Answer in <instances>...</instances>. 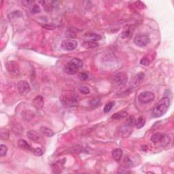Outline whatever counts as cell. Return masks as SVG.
<instances>
[{
  "label": "cell",
  "instance_id": "f1b7e54d",
  "mask_svg": "<svg viewBox=\"0 0 174 174\" xmlns=\"http://www.w3.org/2000/svg\"><path fill=\"white\" fill-rule=\"evenodd\" d=\"M41 11V9L39 8V6L38 5H32V8H31V13L33 14H37V13H39Z\"/></svg>",
  "mask_w": 174,
  "mask_h": 174
},
{
  "label": "cell",
  "instance_id": "9a60e30c",
  "mask_svg": "<svg viewBox=\"0 0 174 174\" xmlns=\"http://www.w3.org/2000/svg\"><path fill=\"white\" fill-rule=\"evenodd\" d=\"M122 150L120 149V148H117V149H115L112 152V157L116 161L118 162V161H120L121 158L122 157Z\"/></svg>",
  "mask_w": 174,
  "mask_h": 174
},
{
  "label": "cell",
  "instance_id": "7402d4cb",
  "mask_svg": "<svg viewBox=\"0 0 174 174\" xmlns=\"http://www.w3.org/2000/svg\"><path fill=\"white\" fill-rule=\"evenodd\" d=\"M21 16H23V14H22L21 11L19 10L14 11L13 12H12V13H10L8 15V17L10 19H16V18L21 17Z\"/></svg>",
  "mask_w": 174,
  "mask_h": 174
},
{
  "label": "cell",
  "instance_id": "52a82bcc",
  "mask_svg": "<svg viewBox=\"0 0 174 174\" xmlns=\"http://www.w3.org/2000/svg\"><path fill=\"white\" fill-rule=\"evenodd\" d=\"M77 46L78 41L74 40V39H66V40H63L61 42V48L63 50H68V51L75 50Z\"/></svg>",
  "mask_w": 174,
  "mask_h": 174
},
{
  "label": "cell",
  "instance_id": "4dcf8cb0",
  "mask_svg": "<svg viewBox=\"0 0 174 174\" xmlns=\"http://www.w3.org/2000/svg\"><path fill=\"white\" fill-rule=\"evenodd\" d=\"M78 77L81 80H86L88 78V75L85 72H82L78 75Z\"/></svg>",
  "mask_w": 174,
  "mask_h": 174
},
{
  "label": "cell",
  "instance_id": "8992f818",
  "mask_svg": "<svg viewBox=\"0 0 174 174\" xmlns=\"http://www.w3.org/2000/svg\"><path fill=\"white\" fill-rule=\"evenodd\" d=\"M133 118H129L127 119L126 123H125L124 126L122 128V135L123 137H127L131 134L132 132V126H133L134 120Z\"/></svg>",
  "mask_w": 174,
  "mask_h": 174
},
{
  "label": "cell",
  "instance_id": "83f0119b",
  "mask_svg": "<svg viewBox=\"0 0 174 174\" xmlns=\"http://www.w3.org/2000/svg\"><path fill=\"white\" fill-rule=\"evenodd\" d=\"M31 151L33 153L35 156H37V157H40V156L43 155V151L41 150V148H35V149H33V150H31Z\"/></svg>",
  "mask_w": 174,
  "mask_h": 174
},
{
  "label": "cell",
  "instance_id": "cb8c5ba5",
  "mask_svg": "<svg viewBox=\"0 0 174 174\" xmlns=\"http://www.w3.org/2000/svg\"><path fill=\"white\" fill-rule=\"evenodd\" d=\"M71 62L72 63H74V65H76L78 68H80L83 66V62L81 59H78V58H74L71 60Z\"/></svg>",
  "mask_w": 174,
  "mask_h": 174
},
{
  "label": "cell",
  "instance_id": "ac0fdd59",
  "mask_svg": "<svg viewBox=\"0 0 174 174\" xmlns=\"http://www.w3.org/2000/svg\"><path fill=\"white\" fill-rule=\"evenodd\" d=\"M41 132L42 133L43 135L46 136V137H52L54 134V132L52 130L51 128H49L48 127H45V126H42L41 127Z\"/></svg>",
  "mask_w": 174,
  "mask_h": 174
},
{
  "label": "cell",
  "instance_id": "7c38bea8",
  "mask_svg": "<svg viewBox=\"0 0 174 174\" xmlns=\"http://www.w3.org/2000/svg\"><path fill=\"white\" fill-rule=\"evenodd\" d=\"M27 135L29 139L33 141H35V142H39L41 140L40 136L34 130H29V132H27Z\"/></svg>",
  "mask_w": 174,
  "mask_h": 174
},
{
  "label": "cell",
  "instance_id": "30bf717a",
  "mask_svg": "<svg viewBox=\"0 0 174 174\" xmlns=\"http://www.w3.org/2000/svg\"><path fill=\"white\" fill-rule=\"evenodd\" d=\"M33 105L37 110H41L44 106V99L41 95H37L33 100Z\"/></svg>",
  "mask_w": 174,
  "mask_h": 174
},
{
  "label": "cell",
  "instance_id": "1f68e13d",
  "mask_svg": "<svg viewBox=\"0 0 174 174\" xmlns=\"http://www.w3.org/2000/svg\"><path fill=\"white\" fill-rule=\"evenodd\" d=\"M124 161H125V163H126V165L128 167H133V163L129 158H126V159L124 160Z\"/></svg>",
  "mask_w": 174,
  "mask_h": 174
},
{
  "label": "cell",
  "instance_id": "5bb4252c",
  "mask_svg": "<svg viewBox=\"0 0 174 174\" xmlns=\"http://www.w3.org/2000/svg\"><path fill=\"white\" fill-rule=\"evenodd\" d=\"M101 105V99L99 97H95L89 101V107L92 110L99 108Z\"/></svg>",
  "mask_w": 174,
  "mask_h": 174
},
{
  "label": "cell",
  "instance_id": "484cf974",
  "mask_svg": "<svg viewBox=\"0 0 174 174\" xmlns=\"http://www.w3.org/2000/svg\"><path fill=\"white\" fill-rule=\"evenodd\" d=\"M79 90L82 94H84V95H88L90 92V88L86 86H81L79 88Z\"/></svg>",
  "mask_w": 174,
  "mask_h": 174
},
{
  "label": "cell",
  "instance_id": "d6a6232c",
  "mask_svg": "<svg viewBox=\"0 0 174 174\" xmlns=\"http://www.w3.org/2000/svg\"><path fill=\"white\" fill-rule=\"evenodd\" d=\"M22 3H23V5H25V6L29 7V6H30V5H31V4H33V1H27V0H25V1H22Z\"/></svg>",
  "mask_w": 174,
  "mask_h": 174
},
{
  "label": "cell",
  "instance_id": "2e32d148",
  "mask_svg": "<svg viewBox=\"0 0 174 174\" xmlns=\"http://www.w3.org/2000/svg\"><path fill=\"white\" fill-rule=\"evenodd\" d=\"M128 116L127 112L126 111H120L112 115V118L114 120H120L125 118Z\"/></svg>",
  "mask_w": 174,
  "mask_h": 174
},
{
  "label": "cell",
  "instance_id": "e575fe53",
  "mask_svg": "<svg viewBox=\"0 0 174 174\" xmlns=\"http://www.w3.org/2000/svg\"><path fill=\"white\" fill-rule=\"evenodd\" d=\"M44 28L48 29H54L56 28V26L54 25H44L43 26Z\"/></svg>",
  "mask_w": 174,
  "mask_h": 174
},
{
  "label": "cell",
  "instance_id": "6da1fadb",
  "mask_svg": "<svg viewBox=\"0 0 174 174\" xmlns=\"http://www.w3.org/2000/svg\"><path fill=\"white\" fill-rule=\"evenodd\" d=\"M170 99L168 97H163L154 107L152 111V116L155 118L162 116L166 113L170 106Z\"/></svg>",
  "mask_w": 174,
  "mask_h": 174
},
{
  "label": "cell",
  "instance_id": "e0dca14e",
  "mask_svg": "<svg viewBox=\"0 0 174 174\" xmlns=\"http://www.w3.org/2000/svg\"><path fill=\"white\" fill-rule=\"evenodd\" d=\"M22 115H23V118L27 121L31 120L35 116V114H34L33 112L30 111V110H25L22 113Z\"/></svg>",
  "mask_w": 174,
  "mask_h": 174
},
{
  "label": "cell",
  "instance_id": "ffe728a7",
  "mask_svg": "<svg viewBox=\"0 0 174 174\" xmlns=\"http://www.w3.org/2000/svg\"><path fill=\"white\" fill-rule=\"evenodd\" d=\"M145 123H146V120L143 116L139 117L137 120V122H135V126L137 128H141L144 127Z\"/></svg>",
  "mask_w": 174,
  "mask_h": 174
},
{
  "label": "cell",
  "instance_id": "f546056e",
  "mask_svg": "<svg viewBox=\"0 0 174 174\" xmlns=\"http://www.w3.org/2000/svg\"><path fill=\"white\" fill-rule=\"evenodd\" d=\"M1 137L3 139H7L9 137V132L8 130H1Z\"/></svg>",
  "mask_w": 174,
  "mask_h": 174
},
{
  "label": "cell",
  "instance_id": "4316f807",
  "mask_svg": "<svg viewBox=\"0 0 174 174\" xmlns=\"http://www.w3.org/2000/svg\"><path fill=\"white\" fill-rule=\"evenodd\" d=\"M150 59L146 57H143L140 61V64L144 65V66H148V65H150Z\"/></svg>",
  "mask_w": 174,
  "mask_h": 174
},
{
  "label": "cell",
  "instance_id": "d6986e66",
  "mask_svg": "<svg viewBox=\"0 0 174 174\" xmlns=\"http://www.w3.org/2000/svg\"><path fill=\"white\" fill-rule=\"evenodd\" d=\"M98 46H99V43L94 41L89 40V41H84V42L82 43V46L86 49L94 48H96V47H97Z\"/></svg>",
  "mask_w": 174,
  "mask_h": 174
},
{
  "label": "cell",
  "instance_id": "5b68a950",
  "mask_svg": "<svg viewBox=\"0 0 174 174\" xmlns=\"http://www.w3.org/2000/svg\"><path fill=\"white\" fill-rule=\"evenodd\" d=\"M134 43L139 47H145L150 42V37L145 34L137 35L133 39Z\"/></svg>",
  "mask_w": 174,
  "mask_h": 174
},
{
  "label": "cell",
  "instance_id": "836d02e7",
  "mask_svg": "<svg viewBox=\"0 0 174 174\" xmlns=\"http://www.w3.org/2000/svg\"><path fill=\"white\" fill-rule=\"evenodd\" d=\"M130 35H131V34H130V31H128V30L122 32V35H121V36H122V37L123 38L127 37H128V36H130Z\"/></svg>",
  "mask_w": 174,
  "mask_h": 174
},
{
  "label": "cell",
  "instance_id": "4fadbf2b",
  "mask_svg": "<svg viewBox=\"0 0 174 174\" xmlns=\"http://www.w3.org/2000/svg\"><path fill=\"white\" fill-rule=\"evenodd\" d=\"M18 146H19V148L22 150H26V151L31 150V148L29 144L23 139H20L18 141Z\"/></svg>",
  "mask_w": 174,
  "mask_h": 174
},
{
  "label": "cell",
  "instance_id": "44dd1931",
  "mask_svg": "<svg viewBox=\"0 0 174 174\" xmlns=\"http://www.w3.org/2000/svg\"><path fill=\"white\" fill-rule=\"evenodd\" d=\"M88 38V39H90V41H97L99 40V39H100L101 38V36L98 35V34L96 33H89V34H86L85 35Z\"/></svg>",
  "mask_w": 174,
  "mask_h": 174
},
{
  "label": "cell",
  "instance_id": "8fae6325",
  "mask_svg": "<svg viewBox=\"0 0 174 174\" xmlns=\"http://www.w3.org/2000/svg\"><path fill=\"white\" fill-rule=\"evenodd\" d=\"M78 69L79 68H78L76 65H74V63H72L71 61H70L68 64L65 65V72L67 74H70V75H73V74H76Z\"/></svg>",
  "mask_w": 174,
  "mask_h": 174
},
{
  "label": "cell",
  "instance_id": "d4e9b609",
  "mask_svg": "<svg viewBox=\"0 0 174 174\" xmlns=\"http://www.w3.org/2000/svg\"><path fill=\"white\" fill-rule=\"evenodd\" d=\"M7 152H8V147L4 144L0 145V156H1V157L6 155Z\"/></svg>",
  "mask_w": 174,
  "mask_h": 174
},
{
  "label": "cell",
  "instance_id": "603a6c76",
  "mask_svg": "<svg viewBox=\"0 0 174 174\" xmlns=\"http://www.w3.org/2000/svg\"><path fill=\"white\" fill-rule=\"evenodd\" d=\"M114 101H110V102H108L107 104L105 106L104 108H103V112L105 113H108L112 110V109L113 108V107L114 106Z\"/></svg>",
  "mask_w": 174,
  "mask_h": 174
},
{
  "label": "cell",
  "instance_id": "3957f363",
  "mask_svg": "<svg viewBox=\"0 0 174 174\" xmlns=\"http://www.w3.org/2000/svg\"><path fill=\"white\" fill-rule=\"evenodd\" d=\"M5 68L10 75L17 77L20 75V68L19 63L16 61H11L5 63Z\"/></svg>",
  "mask_w": 174,
  "mask_h": 174
},
{
  "label": "cell",
  "instance_id": "277c9868",
  "mask_svg": "<svg viewBox=\"0 0 174 174\" xmlns=\"http://www.w3.org/2000/svg\"><path fill=\"white\" fill-rule=\"evenodd\" d=\"M155 95L153 92L149 91L142 92L138 96V100L141 103L143 104H148L154 101Z\"/></svg>",
  "mask_w": 174,
  "mask_h": 174
},
{
  "label": "cell",
  "instance_id": "7a4b0ae2",
  "mask_svg": "<svg viewBox=\"0 0 174 174\" xmlns=\"http://www.w3.org/2000/svg\"><path fill=\"white\" fill-rule=\"evenodd\" d=\"M114 84L120 88H122L126 86L128 82V76L124 72H120L114 76L113 78Z\"/></svg>",
  "mask_w": 174,
  "mask_h": 174
},
{
  "label": "cell",
  "instance_id": "9c48e42d",
  "mask_svg": "<svg viewBox=\"0 0 174 174\" xmlns=\"http://www.w3.org/2000/svg\"><path fill=\"white\" fill-rule=\"evenodd\" d=\"M17 88L20 93L22 95L28 93L30 91V86L29 83L25 80H21L17 83Z\"/></svg>",
  "mask_w": 174,
  "mask_h": 174
},
{
  "label": "cell",
  "instance_id": "ba28073f",
  "mask_svg": "<svg viewBox=\"0 0 174 174\" xmlns=\"http://www.w3.org/2000/svg\"><path fill=\"white\" fill-rule=\"evenodd\" d=\"M151 141L154 144H157L159 142H161L163 144L165 142L168 143V141L169 142V137H168L165 134L158 132V133H156L152 135L151 137Z\"/></svg>",
  "mask_w": 174,
  "mask_h": 174
}]
</instances>
